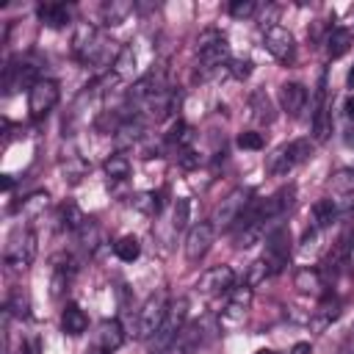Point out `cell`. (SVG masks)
Wrapping results in <instances>:
<instances>
[{"label":"cell","mask_w":354,"mask_h":354,"mask_svg":"<svg viewBox=\"0 0 354 354\" xmlns=\"http://www.w3.org/2000/svg\"><path fill=\"white\" fill-rule=\"evenodd\" d=\"M188 299L185 296H180V299H174V301H169V307H166V315H163V324H160V329L152 335V351H166V348H171V343H174V337L183 332V326H185V318H188Z\"/></svg>","instance_id":"cell-1"},{"label":"cell","mask_w":354,"mask_h":354,"mask_svg":"<svg viewBox=\"0 0 354 354\" xmlns=\"http://www.w3.org/2000/svg\"><path fill=\"white\" fill-rule=\"evenodd\" d=\"M196 53H199L202 69H207V72H216V69H221V66L230 61V44H227V39H224L218 30H205V33H199V39H196Z\"/></svg>","instance_id":"cell-2"},{"label":"cell","mask_w":354,"mask_h":354,"mask_svg":"<svg viewBox=\"0 0 354 354\" xmlns=\"http://www.w3.org/2000/svg\"><path fill=\"white\" fill-rule=\"evenodd\" d=\"M166 307H169L166 290H155L152 296H147V301L141 304L138 318H136V337H152L163 324Z\"/></svg>","instance_id":"cell-3"},{"label":"cell","mask_w":354,"mask_h":354,"mask_svg":"<svg viewBox=\"0 0 354 354\" xmlns=\"http://www.w3.org/2000/svg\"><path fill=\"white\" fill-rule=\"evenodd\" d=\"M310 152H313V144H310L307 138H296V141H290V144H282V147L268 158V171L277 174V177H282V174H288L296 163H304V160L310 158Z\"/></svg>","instance_id":"cell-4"},{"label":"cell","mask_w":354,"mask_h":354,"mask_svg":"<svg viewBox=\"0 0 354 354\" xmlns=\"http://www.w3.org/2000/svg\"><path fill=\"white\" fill-rule=\"evenodd\" d=\"M246 205H249V194H246L243 188L230 191V194H227V196L213 207V216H210L213 230H230V227L243 216Z\"/></svg>","instance_id":"cell-5"},{"label":"cell","mask_w":354,"mask_h":354,"mask_svg":"<svg viewBox=\"0 0 354 354\" xmlns=\"http://www.w3.org/2000/svg\"><path fill=\"white\" fill-rule=\"evenodd\" d=\"M33 260H36V232L17 230L6 246V263L17 271H25Z\"/></svg>","instance_id":"cell-6"},{"label":"cell","mask_w":354,"mask_h":354,"mask_svg":"<svg viewBox=\"0 0 354 354\" xmlns=\"http://www.w3.org/2000/svg\"><path fill=\"white\" fill-rule=\"evenodd\" d=\"M39 66L30 61H8L3 69V88L6 94H14L17 88H33L39 83Z\"/></svg>","instance_id":"cell-7"},{"label":"cell","mask_w":354,"mask_h":354,"mask_svg":"<svg viewBox=\"0 0 354 354\" xmlns=\"http://www.w3.org/2000/svg\"><path fill=\"white\" fill-rule=\"evenodd\" d=\"M58 97H61L58 83H55V80H44V77H41V80L28 91V111H30V116H33V119L47 116V113L58 105Z\"/></svg>","instance_id":"cell-8"},{"label":"cell","mask_w":354,"mask_h":354,"mask_svg":"<svg viewBox=\"0 0 354 354\" xmlns=\"http://www.w3.org/2000/svg\"><path fill=\"white\" fill-rule=\"evenodd\" d=\"M288 232L282 227H277L268 238H266V254H263V263L268 266V274H279L285 266H288Z\"/></svg>","instance_id":"cell-9"},{"label":"cell","mask_w":354,"mask_h":354,"mask_svg":"<svg viewBox=\"0 0 354 354\" xmlns=\"http://www.w3.org/2000/svg\"><path fill=\"white\" fill-rule=\"evenodd\" d=\"M263 44H266V50H268L277 61H282V64H288V61L293 58V50H296V41H293L290 30L282 28V25H274V28L263 30Z\"/></svg>","instance_id":"cell-10"},{"label":"cell","mask_w":354,"mask_h":354,"mask_svg":"<svg viewBox=\"0 0 354 354\" xmlns=\"http://www.w3.org/2000/svg\"><path fill=\"white\" fill-rule=\"evenodd\" d=\"M213 238H216V230H213L210 221L194 224V227L188 230V235H185V257H188L191 263H196L199 257H205L207 249H210V243H213Z\"/></svg>","instance_id":"cell-11"},{"label":"cell","mask_w":354,"mask_h":354,"mask_svg":"<svg viewBox=\"0 0 354 354\" xmlns=\"http://www.w3.org/2000/svg\"><path fill=\"white\" fill-rule=\"evenodd\" d=\"M196 288L199 293H230L235 288V274L230 266H213L199 277Z\"/></svg>","instance_id":"cell-12"},{"label":"cell","mask_w":354,"mask_h":354,"mask_svg":"<svg viewBox=\"0 0 354 354\" xmlns=\"http://www.w3.org/2000/svg\"><path fill=\"white\" fill-rule=\"evenodd\" d=\"M205 337H207V332H205V324H191V326H183V332L174 337V343H171V351L174 354H196L199 351V346L205 343Z\"/></svg>","instance_id":"cell-13"},{"label":"cell","mask_w":354,"mask_h":354,"mask_svg":"<svg viewBox=\"0 0 354 354\" xmlns=\"http://www.w3.org/2000/svg\"><path fill=\"white\" fill-rule=\"evenodd\" d=\"M39 22L47 28H64L72 19V6L69 3H41L36 8Z\"/></svg>","instance_id":"cell-14"},{"label":"cell","mask_w":354,"mask_h":354,"mask_svg":"<svg viewBox=\"0 0 354 354\" xmlns=\"http://www.w3.org/2000/svg\"><path fill=\"white\" fill-rule=\"evenodd\" d=\"M279 102L288 111V116H301V111L307 105V88L301 83H285L279 88Z\"/></svg>","instance_id":"cell-15"},{"label":"cell","mask_w":354,"mask_h":354,"mask_svg":"<svg viewBox=\"0 0 354 354\" xmlns=\"http://www.w3.org/2000/svg\"><path fill=\"white\" fill-rule=\"evenodd\" d=\"M61 329H64V335H69V337H77V335H83V332L88 329V315L80 310V304L69 301V304L64 307V313H61Z\"/></svg>","instance_id":"cell-16"},{"label":"cell","mask_w":354,"mask_h":354,"mask_svg":"<svg viewBox=\"0 0 354 354\" xmlns=\"http://www.w3.org/2000/svg\"><path fill=\"white\" fill-rule=\"evenodd\" d=\"M329 113H326V100H324V77H321V86L315 91V111H313V136L315 141H326L329 138Z\"/></svg>","instance_id":"cell-17"},{"label":"cell","mask_w":354,"mask_h":354,"mask_svg":"<svg viewBox=\"0 0 354 354\" xmlns=\"http://www.w3.org/2000/svg\"><path fill=\"white\" fill-rule=\"evenodd\" d=\"M124 343V329L119 321H102L100 329H97V348L102 351H116L119 346Z\"/></svg>","instance_id":"cell-18"},{"label":"cell","mask_w":354,"mask_h":354,"mask_svg":"<svg viewBox=\"0 0 354 354\" xmlns=\"http://www.w3.org/2000/svg\"><path fill=\"white\" fill-rule=\"evenodd\" d=\"M133 8L136 6L130 0H108V3H102L100 14H102V22L105 25H122L133 14Z\"/></svg>","instance_id":"cell-19"},{"label":"cell","mask_w":354,"mask_h":354,"mask_svg":"<svg viewBox=\"0 0 354 354\" xmlns=\"http://www.w3.org/2000/svg\"><path fill=\"white\" fill-rule=\"evenodd\" d=\"M249 111H252V119L254 122H263V124H268V122H274V102H271V97L266 94V91H254L252 97H249Z\"/></svg>","instance_id":"cell-20"},{"label":"cell","mask_w":354,"mask_h":354,"mask_svg":"<svg viewBox=\"0 0 354 354\" xmlns=\"http://www.w3.org/2000/svg\"><path fill=\"white\" fill-rule=\"evenodd\" d=\"M348 47H351V30H346V28H332L329 36H326V53H329V58L346 55Z\"/></svg>","instance_id":"cell-21"},{"label":"cell","mask_w":354,"mask_h":354,"mask_svg":"<svg viewBox=\"0 0 354 354\" xmlns=\"http://www.w3.org/2000/svg\"><path fill=\"white\" fill-rule=\"evenodd\" d=\"M144 136V122L138 119V116H133V119H124L122 124H119V130H116V144L119 147H130L133 141H138Z\"/></svg>","instance_id":"cell-22"},{"label":"cell","mask_w":354,"mask_h":354,"mask_svg":"<svg viewBox=\"0 0 354 354\" xmlns=\"http://www.w3.org/2000/svg\"><path fill=\"white\" fill-rule=\"evenodd\" d=\"M61 171H64V180L66 183H80L86 174H88V163L80 158V155H69L64 163H61Z\"/></svg>","instance_id":"cell-23"},{"label":"cell","mask_w":354,"mask_h":354,"mask_svg":"<svg viewBox=\"0 0 354 354\" xmlns=\"http://www.w3.org/2000/svg\"><path fill=\"white\" fill-rule=\"evenodd\" d=\"M58 221H61V227L77 232V230L86 224V216H83V210H80L75 202H64L61 210H58Z\"/></svg>","instance_id":"cell-24"},{"label":"cell","mask_w":354,"mask_h":354,"mask_svg":"<svg viewBox=\"0 0 354 354\" xmlns=\"http://www.w3.org/2000/svg\"><path fill=\"white\" fill-rule=\"evenodd\" d=\"M77 241H80L83 249L94 252V249L102 243V230H100V224H97L94 218H86V224L77 230Z\"/></svg>","instance_id":"cell-25"},{"label":"cell","mask_w":354,"mask_h":354,"mask_svg":"<svg viewBox=\"0 0 354 354\" xmlns=\"http://www.w3.org/2000/svg\"><path fill=\"white\" fill-rule=\"evenodd\" d=\"M335 218H337V213H335L332 199H318V202L313 205V227H315V230L329 227Z\"/></svg>","instance_id":"cell-26"},{"label":"cell","mask_w":354,"mask_h":354,"mask_svg":"<svg viewBox=\"0 0 354 354\" xmlns=\"http://www.w3.org/2000/svg\"><path fill=\"white\" fill-rule=\"evenodd\" d=\"M113 252H116L119 260L133 263V260H138V254H141V243H138L136 235H122V238L113 243Z\"/></svg>","instance_id":"cell-27"},{"label":"cell","mask_w":354,"mask_h":354,"mask_svg":"<svg viewBox=\"0 0 354 354\" xmlns=\"http://www.w3.org/2000/svg\"><path fill=\"white\" fill-rule=\"evenodd\" d=\"M105 174H108V180H113V183L127 180V177H130V160H127L122 152L111 155V158L105 160Z\"/></svg>","instance_id":"cell-28"},{"label":"cell","mask_w":354,"mask_h":354,"mask_svg":"<svg viewBox=\"0 0 354 354\" xmlns=\"http://www.w3.org/2000/svg\"><path fill=\"white\" fill-rule=\"evenodd\" d=\"M293 285H296L301 293H321V288H324V282H321V274H318L315 268H301V271L296 274Z\"/></svg>","instance_id":"cell-29"},{"label":"cell","mask_w":354,"mask_h":354,"mask_svg":"<svg viewBox=\"0 0 354 354\" xmlns=\"http://www.w3.org/2000/svg\"><path fill=\"white\" fill-rule=\"evenodd\" d=\"M133 69H136V50L133 47H122L116 61H113V66H111V72H116L122 80H127L133 75Z\"/></svg>","instance_id":"cell-30"},{"label":"cell","mask_w":354,"mask_h":354,"mask_svg":"<svg viewBox=\"0 0 354 354\" xmlns=\"http://www.w3.org/2000/svg\"><path fill=\"white\" fill-rule=\"evenodd\" d=\"M47 205H50V194H47V191H33V194H28V196L22 199L19 210H22L25 216H39V213L47 210Z\"/></svg>","instance_id":"cell-31"},{"label":"cell","mask_w":354,"mask_h":354,"mask_svg":"<svg viewBox=\"0 0 354 354\" xmlns=\"http://www.w3.org/2000/svg\"><path fill=\"white\" fill-rule=\"evenodd\" d=\"M188 218H191V202L183 196V199H177L174 207H171V230H174V232L185 230V227H188Z\"/></svg>","instance_id":"cell-32"},{"label":"cell","mask_w":354,"mask_h":354,"mask_svg":"<svg viewBox=\"0 0 354 354\" xmlns=\"http://www.w3.org/2000/svg\"><path fill=\"white\" fill-rule=\"evenodd\" d=\"M329 185H332V191H337V194H354V169H340V171H335L332 180H329Z\"/></svg>","instance_id":"cell-33"},{"label":"cell","mask_w":354,"mask_h":354,"mask_svg":"<svg viewBox=\"0 0 354 354\" xmlns=\"http://www.w3.org/2000/svg\"><path fill=\"white\" fill-rule=\"evenodd\" d=\"M169 141L177 144V149H185V147H191V141H194V130H191L185 122H177V124L169 130Z\"/></svg>","instance_id":"cell-34"},{"label":"cell","mask_w":354,"mask_h":354,"mask_svg":"<svg viewBox=\"0 0 354 354\" xmlns=\"http://www.w3.org/2000/svg\"><path fill=\"white\" fill-rule=\"evenodd\" d=\"M235 144H238L241 149H263V147H266V138H263V133H257V130H243V133H238Z\"/></svg>","instance_id":"cell-35"},{"label":"cell","mask_w":354,"mask_h":354,"mask_svg":"<svg viewBox=\"0 0 354 354\" xmlns=\"http://www.w3.org/2000/svg\"><path fill=\"white\" fill-rule=\"evenodd\" d=\"M243 315H246V310H243V307H238V304L227 301V307H224V313H221V326L235 329L238 324H243Z\"/></svg>","instance_id":"cell-36"},{"label":"cell","mask_w":354,"mask_h":354,"mask_svg":"<svg viewBox=\"0 0 354 354\" xmlns=\"http://www.w3.org/2000/svg\"><path fill=\"white\" fill-rule=\"evenodd\" d=\"M254 11H257L254 0H232L230 3V17H235V19H249Z\"/></svg>","instance_id":"cell-37"},{"label":"cell","mask_w":354,"mask_h":354,"mask_svg":"<svg viewBox=\"0 0 354 354\" xmlns=\"http://www.w3.org/2000/svg\"><path fill=\"white\" fill-rule=\"evenodd\" d=\"M266 277H271V274H268V266H266L263 257H260V260H254V263L249 266V271H246V285L254 288V285H260Z\"/></svg>","instance_id":"cell-38"},{"label":"cell","mask_w":354,"mask_h":354,"mask_svg":"<svg viewBox=\"0 0 354 354\" xmlns=\"http://www.w3.org/2000/svg\"><path fill=\"white\" fill-rule=\"evenodd\" d=\"M6 310L14 313V315H19V318H25V315H28V299H25L19 290H14L11 299L6 301Z\"/></svg>","instance_id":"cell-39"},{"label":"cell","mask_w":354,"mask_h":354,"mask_svg":"<svg viewBox=\"0 0 354 354\" xmlns=\"http://www.w3.org/2000/svg\"><path fill=\"white\" fill-rule=\"evenodd\" d=\"M252 66H254V64H252L249 58H235V61H230V66H227V69H230V75H232V77L243 80V77H249V75H252Z\"/></svg>","instance_id":"cell-40"},{"label":"cell","mask_w":354,"mask_h":354,"mask_svg":"<svg viewBox=\"0 0 354 354\" xmlns=\"http://www.w3.org/2000/svg\"><path fill=\"white\" fill-rule=\"evenodd\" d=\"M332 205H335L337 218H340V216H351V213H354V194H340V196L332 199Z\"/></svg>","instance_id":"cell-41"},{"label":"cell","mask_w":354,"mask_h":354,"mask_svg":"<svg viewBox=\"0 0 354 354\" xmlns=\"http://www.w3.org/2000/svg\"><path fill=\"white\" fill-rule=\"evenodd\" d=\"M230 301L246 310V307L252 304V288H249V285H241V288H232V290H230Z\"/></svg>","instance_id":"cell-42"},{"label":"cell","mask_w":354,"mask_h":354,"mask_svg":"<svg viewBox=\"0 0 354 354\" xmlns=\"http://www.w3.org/2000/svg\"><path fill=\"white\" fill-rule=\"evenodd\" d=\"M177 163H180L183 169H196V166H199V155H196L191 147H185V149H180Z\"/></svg>","instance_id":"cell-43"},{"label":"cell","mask_w":354,"mask_h":354,"mask_svg":"<svg viewBox=\"0 0 354 354\" xmlns=\"http://www.w3.org/2000/svg\"><path fill=\"white\" fill-rule=\"evenodd\" d=\"M290 354H313V346H310V343H296V346L290 348Z\"/></svg>","instance_id":"cell-44"},{"label":"cell","mask_w":354,"mask_h":354,"mask_svg":"<svg viewBox=\"0 0 354 354\" xmlns=\"http://www.w3.org/2000/svg\"><path fill=\"white\" fill-rule=\"evenodd\" d=\"M346 113H348V116L354 119V94H351V97L346 100Z\"/></svg>","instance_id":"cell-45"},{"label":"cell","mask_w":354,"mask_h":354,"mask_svg":"<svg viewBox=\"0 0 354 354\" xmlns=\"http://www.w3.org/2000/svg\"><path fill=\"white\" fill-rule=\"evenodd\" d=\"M343 141H346V147H351V149H354V130H346Z\"/></svg>","instance_id":"cell-46"},{"label":"cell","mask_w":354,"mask_h":354,"mask_svg":"<svg viewBox=\"0 0 354 354\" xmlns=\"http://www.w3.org/2000/svg\"><path fill=\"white\" fill-rule=\"evenodd\" d=\"M25 351H28V354H39V346H36V340H30V343H28V348H25Z\"/></svg>","instance_id":"cell-47"},{"label":"cell","mask_w":354,"mask_h":354,"mask_svg":"<svg viewBox=\"0 0 354 354\" xmlns=\"http://www.w3.org/2000/svg\"><path fill=\"white\" fill-rule=\"evenodd\" d=\"M3 188H6V191L11 188V177H8V174H3Z\"/></svg>","instance_id":"cell-48"},{"label":"cell","mask_w":354,"mask_h":354,"mask_svg":"<svg viewBox=\"0 0 354 354\" xmlns=\"http://www.w3.org/2000/svg\"><path fill=\"white\" fill-rule=\"evenodd\" d=\"M254 354H277V351H271V348H260V351H254Z\"/></svg>","instance_id":"cell-49"},{"label":"cell","mask_w":354,"mask_h":354,"mask_svg":"<svg viewBox=\"0 0 354 354\" xmlns=\"http://www.w3.org/2000/svg\"><path fill=\"white\" fill-rule=\"evenodd\" d=\"M86 354H108V351H102V348H91V351H86Z\"/></svg>","instance_id":"cell-50"},{"label":"cell","mask_w":354,"mask_h":354,"mask_svg":"<svg viewBox=\"0 0 354 354\" xmlns=\"http://www.w3.org/2000/svg\"><path fill=\"white\" fill-rule=\"evenodd\" d=\"M348 86H354V69L348 72Z\"/></svg>","instance_id":"cell-51"}]
</instances>
